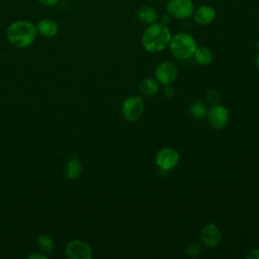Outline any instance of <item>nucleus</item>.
<instances>
[{
  "mask_svg": "<svg viewBox=\"0 0 259 259\" xmlns=\"http://www.w3.org/2000/svg\"><path fill=\"white\" fill-rule=\"evenodd\" d=\"M206 118L211 127L214 130H223L229 122L230 113L226 106L217 103L207 109Z\"/></svg>",
  "mask_w": 259,
  "mask_h": 259,
  "instance_id": "7",
  "label": "nucleus"
},
{
  "mask_svg": "<svg viewBox=\"0 0 259 259\" xmlns=\"http://www.w3.org/2000/svg\"><path fill=\"white\" fill-rule=\"evenodd\" d=\"M171 55L177 60H188L197 48L195 38L186 32H178L171 37L168 45Z\"/></svg>",
  "mask_w": 259,
  "mask_h": 259,
  "instance_id": "3",
  "label": "nucleus"
},
{
  "mask_svg": "<svg viewBox=\"0 0 259 259\" xmlns=\"http://www.w3.org/2000/svg\"><path fill=\"white\" fill-rule=\"evenodd\" d=\"M137 18L142 23L150 25L152 23L157 22V20H158V13H157V11L153 7L148 6V5H144V6H141L137 10Z\"/></svg>",
  "mask_w": 259,
  "mask_h": 259,
  "instance_id": "14",
  "label": "nucleus"
},
{
  "mask_svg": "<svg viewBox=\"0 0 259 259\" xmlns=\"http://www.w3.org/2000/svg\"><path fill=\"white\" fill-rule=\"evenodd\" d=\"M201 251H202V249H201V247L198 244H192V245L188 246L186 248V250H185L186 254L188 256H190V257H197V256H199L201 254Z\"/></svg>",
  "mask_w": 259,
  "mask_h": 259,
  "instance_id": "20",
  "label": "nucleus"
},
{
  "mask_svg": "<svg viewBox=\"0 0 259 259\" xmlns=\"http://www.w3.org/2000/svg\"><path fill=\"white\" fill-rule=\"evenodd\" d=\"M27 258L28 259H46L47 256L41 253H33V254H30Z\"/></svg>",
  "mask_w": 259,
  "mask_h": 259,
  "instance_id": "24",
  "label": "nucleus"
},
{
  "mask_svg": "<svg viewBox=\"0 0 259 259\" xmlns=\"http://www.w3.org/2000/svg\"><path fill=\"white\" fill-rule=\"evenodd\" d=\"M163 93H164V95H165L167 98H171V97L174 96L175 91H174V88H173V87H171L170 85H166V86L164 87Z\"/></svg>",
  "mask_w": 259,
  "mask_h": 259,
  "instance_id": "22",
  "label": "nucleus"
},
{
  "mask_svg": "<svg viewBox=\"0 0 259 259\" xmlns=\"http://www.w3.org/2000/svg\"><path fill=\"white\" fill-rule=\"evenodd\" d=\"M167 14H168V13H167ZM169 22H170V18H169V16H168V15H164V16H163V20L161 21V23H163V24L167 25Z\"/></svg>",
  "mask_w": 259,
  "mask_h": 259,
  "instance_id": "25",
  "label": "nucleus"
},
{
  "mask_svg": "<svg viewBox=\"0 0 259 259\" xmlns=\"http://www.w3.org/2000/svg\"><path fill=\"white\" fill-rule=\"evenodd\" d=\"M205 97H206L207 101L213 105V104L219 103V101H220V99H221V94H220V92H219L218 90L211 89V90L207 91Z\"/></svg>",
  "mask_w": 259,
  "mask_h": 259,
  "instance_id": "19",
  "label": "nucleus"
},
{
  "mask_svg": "<svg viewBox=\"0 0 259 259\" xmlns=\"http://www.w3.org/2000/svg\"><path fill=\"white\" fill-rule=\"evenodd\" d=\"M36 246L37 248L47 254H51L54 251L55 243L53 238L48 234H40L36 238Z\"/></svg>",
  "mask_w": 259,
  "mask_h": 259,
  "instance_id": "17",
  "label": "nucleus"
},
{
  "mask_svg": "<svg viewBox=\"0 0 259 259\" xmlns=\"http://www.w3.org/2000/svg\"><path fill=\"white\" fill-rule=\"evenodd\" d=\"M66 255L71 259H91L92 248L82 240H72L65 247Z\"/></svg>",
  "mask_w": 259,
  "mask_h": 259,
  "instance_id": "8",
  "label": "nucleus"
},
{
  "mask_svg": "<svg viewBox=\"0 0 259 259\" xmlns=\"http://www.w3.org/2000/svg\"><path fill=\"white\" fill-rule=\"evenodd\" d=\"M37 1L46 7H53V6H56L60 0H37Z\"/></svg>",
  "mask_w": 259,
  "mask_h": 259,
  "instance_id": "23",
  "label": "nucleus"
},
{
  "mask_svg": "<svg viewBox=\"0 0 259 259\" xmlns=\"http://www.w3.org/2000/svg\"><path fill=\"white\" fill-rule=\"evenodd\" d=\"M64 172H65L66 177L70 180H74V179L78 178V176L82 172V163H81V161L75 156L71 157L65 164Z\"/></svg>",
  "mask_w": 259,
  "mask_h": 259,
  "instance_id": "13",
  "label": "nucleus"
},
{
  "mask_svg": "<svg viewBox=\"0 0 259 259\" xmlns=\"http://www.w3.org/2000/svg\"><path fill=\"white\" fill-rule=\"evenodd\" d=\"M192 57L194 58L195 62L201 66L209 65L213 59L212 52L206 47H197Z\"/></svg>",
  "mask_w": 259,
  "mask_h": 259,
  "instance_id": "15",
  "label": "nucleus"
},
{
  "mask_svg": "<svg viewBox=\"0 0 259 259\" xmlns=\"http://www.w3.org/2000/svg\"><path fill=\"white\" fill-rule=\"evenodd\" d=\"M167 13L177 19H186L194 12V4L191 0H168Z\"/></svg>",
  "mask_w": 259,
  "mask_h": 259,
  "instance_id": "5",
  "label": "nucleus"
},
{
  "mask_svg": "<svg viewBox=\"0 0 259 259\" xmlns=\"http://www.w3.org/2000/svg\"><path fill=\"white\" fill-rule=\"evenodd\" d=\"M179 159L180 156L177 150L172 147H164L156 154L155 162L160 170L170 171L177 166Z\"/></svg>",
  "mask_w": 259,
  "mask_h": 259,
  "instance_id": "6",
  "label": "nucleus"
},
{
  "mask_svg": "<svg viewBox=\"0 0 259 259\" xmlns=\"http://www.w3.org/2000/svg\"><path fill=\"white\" fill-rule=\"evenodd\" d=\"M200 241L208 248H215L222 241V233L217 225L206 224L200 231Z\"/></svg>",
  "mask_w": 259,
  "mask_h": 259,
  "instance_id": "10",
  "label": "nucleus"
},
{
  "mask_svg": "<svg viewBox=\"0 0 259 259\" xmlns=\"http://www.w3.org/2000/svg\"><path fill=\"white\" fill-rule=\"evenodd\" d=\"M217 17V11L212 6L201 5L196 9L193 15L194 22L199 25H208Z\"/></svg>",
  "mask_w": 259,
  "mask_h": 259,
  "instance_id": "11",
  "label": "nucleus"
},
{
  "mask_svg": "<svg viewBox=\"0 0 259 259\" xmlns=\"http://www.w3.org/2000/svg\"><path fill=\"white\" fill-rule=\"evenodd\" d=\"M189 113L194 119H202L206 116L207 107L202 101H195L189 108Z\"/></svg>",
  "mask_w": 259,
  "mask_h": 259,
  "instance_id": "18",
  "label": "nucleus"
},
{
  "mask_svg": "<svg viewBox=\"0 0 259 259\" xmlns=\"http://www.w3.org/2000/svg\"><path fill=\"white\" fill-rule=\"evenodd\" d=\"M36 30L44 37L51 38L57 35L59 31V25L52 18H44L40 21H38L36 25Z\"/></svg>",
  "mask_w": 259,
  "mask_h": 259,
  "instance_id": "12",
  "label": "nucleus"
},
{
  "mask_svg": "<svg viewBox=\"0 0 259 259\" xmlns=\"http://www.w3.org/2000/svg\"><path fill=\"white\" fill-rule=\"evenodd\" d=\"M247 259H259V248L251 249L246 255Z\"/></svg>",
  "mask_w": 259,
  "mask_h": 259,
  "instance_id": "21",
  "label": "nucleus"
},
{
  "mask_svg": "<svg viewBox=\"0 0 259 259\" xmlns=\"http://www.w3.org/2000/svg\"><path fill=\"white\" fill-rule=\"evenodd\" d=\"M177 68L176 66L169 61H164L158 64L155 69V78L159 84L164 86L171 85L177 78Z\"/></svg>",
  "mask_w": 259,
  "mask_h": 259,
  "instance_id": "9",
  "label": "nucleus"
},
{
  "mask_svg": "<svg viewBox=\"0 0 259 259\" xmlns=\"http://www.w3.org/2000/svg\"><path fill=\"white\" fill-rule=\"evenodd\" d=\"M171 37L172 35L167 25L155 22L150 24L143 32L142 45L149 53H160L168 47Z\"/></svg>",
  "mask_w": 259,
  "mask_h": 259,
  "instance_id": "1",
  "label": "nucleus"
},
{
  "mask_svg": "<svg viewBox=\"0 0 259 259\" xmlns=\"http://www.w3.org/2000/svg\"><path fill=\"white\" fill-rule=\"evenodd\" d=\"M144 100L141 96H130L121 104V115L127 121H137L144 113Z\"/></svg>",
  "mask_w": 259,
  "mask_h": 259,
  "instance_id": "4",
  "label": "nucleus"
},
{
  "mask_svg": "<svg viewBox=\"0 0 259 259\" xmlns=\"http://www.w3.org/2000/svg\"><path fill=\"white\" fill-rule=\"evenodd\" d=\"M140 91L145 96H154L159 91V83L156 79L145 78L140 83Z\"/></svg>",
  "mask_w": 259,
  "mask_h": 259,
  "instance_id": "16",
  "label": "nucleus"
},
{
  "mask_svg": "<svg viewBox=\"0 0 259 259\" xmlns=\"http://www.w3.org/2000/svg\"><path fill=\"white\" fill-rule=\"evenodd\" d=\"M37 34L36 26L28 20H16L9 24L6 31L8 41L18 49L29 47Z\"/></svg>",
  "mask_w": 259,
  "mask_h": 259,
  "instance_id": "2",
  "label": "nucleus"
},
{
  "mask_svg": "<svg viewBox=\"0 0 259 259\" xmlns=\"http://www.w3.org/2000/svg\"><path fill=\"white\" fill-rule=\"evenodd\" d=\"M255 64H256V67L258 68L259 70V54L256 56V59H255Z\"/></svg>",
  "mask_w": 259,
  "mask_h": 259,
  "instance_id": "26",
  "label": "nucleus"
}]
</instances>
